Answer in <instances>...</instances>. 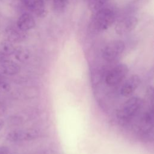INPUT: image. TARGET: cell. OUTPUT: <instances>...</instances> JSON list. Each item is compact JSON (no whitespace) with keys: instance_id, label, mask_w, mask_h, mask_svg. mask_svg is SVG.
<instances>
[{"instance_id":"11","label":"cell","mask_w":154,"mask_h":154,"mask_svg":"<svg viewBox=\"0 0 154 154\" xmlns=\"http://www.w3.org/2000/svg\"><path fill=\"white\" fill-rule=\"evenodd\" d=\"M0 69L2 73L7 75H14L20 71V66L14 61L8 58L0 62Z\"/></svg>"},{"instance_id":"18","label":"cell","mask_w":154,"mask_h":154,"mask_svg":"<svg viewBox=\"0 0 154 154\" xmlns=\"http://www.w3.org/2000/svg\"><path fill=\"white\" fill-rule=\"evenodd\" d=\"M5 111V107L4 104L0 101V115H2L4 114V112Z\"/></svg>"},{"instance_id":"15","label":"cell","mask_w":154,"mask_h":154,"mask_svg":"<svg viewBox=\"0 0 154 154\" xmlns=\"http://www.w3.org/2000/svg\"><path fill=\"white\" fill-rule=\"evenodd\" d=\"M108 0H88L90 8L94 11L103 7Z\"/></svg>"},{"instance_id":"9","label":"cell","mask_w":154,"mask_h":154,"mask_svg":"<svg viewBox=\"0 0 154 154\" xmlns=\"http://www.w3.org/2000/svg\"><path fill=\"white\" fill-rule=\"evenodd\" d=\"M23 5L37 16L42 17L46 13L44 0H22Z\"/></svg>"},{"instance_id":"1","label":"cell","mask_w":154,"mask_h":154,"mask_svg":"<svg viewBox=\"0 0 154 154\" xmlns=\"http://www.w3.org/2000/svg\"><path fill=\"white\" fill-rule=\"evenodd\" d=\"M116 13L109 7H102L95 11L89 22V29L93 32H100L108 29L115 22Z\"/></svg>"},{"instance_id":"19","label":"cell","mask_w":154,"mask_h":154,"mask_svg":"<svg viewBox=\"0 0 154 154\" xmlns=\"http://www.w3.org/2000/svg\"><path fill=\"white\" fill-rule=\"evenodd\" d=\"M44 1H45V0H44ZM47 1H48V0H47Z\"/></svg>"},{"instance_id":"8","label":"cell","mask_w":154,"mask_h":154,"mask_svg":"<svg viewBox=\"0 0 154 154\" xmlns=\"http://www.w3.org/2000/svg\"><path fill=\"white\" fill-rule=\"evenodd\" d=\"M6 39L11 42L19 43L26 39L27 35L26 32L19 29L16 26H9L5 31Z\"/></svg>"},{"instance_id":"12","label":"cell","mask_w":154,"mask_h":154,"mask_svg":"<svg viewBox=\"0 0 154 154\" xmlns=\"http://www.w3.org/2000/svg\"><path fill=\"white\" fill-rule=\"evenodd\" d=\"M13 55L16 60L20 62H24L29 58L30 52L26 48L23 46H18L15 48Z\"/></svg>"},{"instance_id":"6","label":"cell","mask_w":154,"mask_h":154,"mask_svg":"<svg viewBox=\"0 0 154 154\" xmlns=\"http://www.w3.org/2000/svg\"><path fill=\"white\" fill-rule=\"evenodd\" d=\"M140 84V78L137 75H133L129 77L121 87L120 93L124 96H129L138 87Z\"/></svg>"},{"instance_id":"4","label":"cell","mask_w":154,"mask_h":154,"mask_svg":"<svg viewBox=\"0 0 154 154\" xmlns=\"http://www.w3.org/2000/svg\"><path fill=\"white\" fill-rule=\"evenodd\" d=\"M129 69L123 63L118 64L112 67L106 74L105 81L109 86H115L119 84L128 75Z\"/></svg>"},{"instance_id":"14","label":"cell","mask_w":154,"mask_h":154,"mask_svg":"<svg viewBox=\"0 0 154 154\" xmlns=\"http://www.w3.org/2000/svg\"><path fill=\"white\" fill-rule=\"evenodd\" d=\"M69 0H52L53 9L57 13L63 11L67 5Z\"/></svg>"},{"instance_id":"2","label":"cell","mask_w":154,"mask_h":154,"mask_svg":"<svg viewBox=\"0 0 154 154\" xmlns=\"http://www.w3.org/2000/svg\"><path fill=\"white\" fill-rule=\"evenodd\" d=\"M143 106V101L138 97H132L127 100L118 112L119 119L125 120L132 118Z\"/></svg>"},{"instance_id":"5","label":"cell","mask_w":154,"mask_h":154,"mask_svg":"<svg viewBox=\"0 0 154 154\" xmlns=\"http://www.w3.org/2000/svg\"><path fill=\"white\" fill-rule=\"evenodd\" d=\"M138 23V18L134 15H126L119 19L115 26V31L119 35H122L132 31Z\"/></svg>"},{"instance_id":"3","label":"cell","mask_w":154,"mask_h":154,"mask_svg":"<svg viewBox=\"0 0 154 154\" xmlns=\"http://www.w3.org/2000/svg\"><path fill=\"white\" fill-rule=\"evenodd\" d=\"M125 48V43L122 40L111 41L104 47L102 57L107 61H115L120 58L124 52Z\"/></svg>"},{"instance_id":"13","label":"cell","mask_w":154,"mask_h":154,"mask_svg":"<svg viewBox=\"0 0 154 154\" xmlns=\"http://www.w3.org/2000/svg\"><path fill=\"white\" fill-rule=\"evenodd\" d=\"M14 49L13 43L7 39L2 40L0 43V52L7 57L13 54Z\"/></svg>"},{"instance_id":"17","label":"cell","mask_w":154,"mask_h":154,"mask_svg":"<svg viewBox=\"0 0 154 154\" xmlns=\"http://www.w3.org/2000/svg\"><path fill=\"white\" fill-rule=\"evenodd\" d=\"M9 149L6 146H0V154H8Z\"/></svg>"},{"instance_id":"7","label":"cell","mask_w":154,"mask_h":154,"mask_svg":"<svg viewBox=\"0 0 154 154\" xmlns=\"http://www.w3.org/2000/svg\"><path fill=\"white\" fill-rule=\"evenodd\" d=\"M37 133L33 130H18L10 132L7 139L12 142L31 140L37 137Z\"/></svg>"},{"instance_id":"16","label":"cell","mask_w":154,"mask_h":154,"mask_svg":"<svg viewBox=\"0 0 154 154\" xmlns=\"http://www.w3.org/2000/svg\"><path fill=\"white\" fill-rule=\"evenodd\" d=\"M10 90V84L5 81V78L0 74V90L7 92Z\"/></svg>"},{"instance_id":"10","label":"cell","mask_w":154,"mask_h":154,"mask_svg":"<svg viewBox=\"0 0 154 154\" xmlns=\"http://www.w3.org/2000/svg\"><path fill=\"white\" fill-rule=\"evenodd\" d=\"M16 25L21 30L26 32L35 26V21L31 14L26 13L19 16L17 20Z\"/></svg>"}]
</instances>
